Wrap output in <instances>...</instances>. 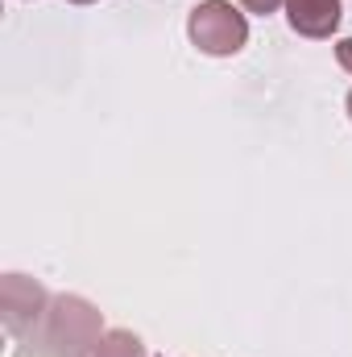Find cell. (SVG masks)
<instances>
[{
  "label": "cell",
  "mask_w": 352,
  "mask_h": 357,
  "mask_svg": "<svg viewBox=\"0 0 352 357\" xmlns=\"http://www.w3.org/2000/svg\"><path fill=\"white\" fill-rule=\"evenodd\" d=\"M91 357H145V349H141V337H133L129 328H108Z\"/></svg>",
  "instance_id": "cell-5"
},
{
  "label": "cell",
  "mask_w": 352,
  "mask_h": 357,
  "mask_svg": "<svg viewBox=\"0 0 352 357\" xmlns=\"http://www.w3.org/2000/svg\"><path fill=\"white\" fill-rule=\"evenodd\" d=\"M286 21L303 38H332L340 29V0H286Z\"/></svg>",
  "instance_id": "cell-4"
},
{
  "label": "cell",
  "mask_w": 352,
  "mask_h": 357,
  "mask_svg": "<svg viewBox=\"0 0 352 357\" xmlns=\"http://www.w3.org/2000/svg\"><path fill=\"white\" fill-rule=\"evenodd\" d=\"M46 307H50V299H46V291L33 278L4 274V282H0V316H4V328L13 337L33 333L38 320H46Z\"/></svg>",
  "instance_id": "cell-3"
},
{
  "label": "cell",
  "mask_w": 352,
  "mask_h": 357,
  "mask_svg": "<svg viewBox=\"0 0 352 357\" xmlns=\"http://www.w3.org/2000/svg\"><path fill=\"white\" fill-rule=\"evenodd\" d=\"M99 337H104V320H99V312L91 307L88 299H79V295L50 299L42 341L50 345L54 357H91L95 345H99Z\"/></svg>",
  "instance_id": "cell-1"
},
{
  "label": "cell",
  "mask_w": 352,
  "mask_h": 357,
  "mask_svg": "<svg viewBox=\"0 0 352 357\" xmlns=\"http://www.w3.org/2000/svg\"><path fill=\"white\" fill-rule=\"evenodd\" d=\"M186 33L191 42L211 54V59H228L249 42V21L241 8H232V0H203L191 8L186 17Z\"/></svg>",
  "instance_id": "cell-2"
},
{
  "label": "cell",
  "mask_w": 352,
  "mask_h": 357,
  "mask_svg": "<svg viewBox=\"0 0 352 357\" xmlns=\"http://www.w3.org/2000/svg\"><path fill=\"white\" fill-rule=\"evenodd\" d=\"M71 4H95V0H71Z\"/></svg>",
  "instance_id": "cell-9"
},
{
  "label": "cell",
  "mask_w": 352,
  "mask_h": 357,
  "mask_svg": "<svg viewBox=\"0 0 352 357\" xmlns=\"http://www.w3.org/2000/svg\"><path fill=\"white\" fill-rule=\"evenodd\" d=\"M336 59H340V67L352 75V38H344V42L336 46Z\"/></svg>",
  "instance_id": "cell-8"
},
{
  "label": "cell",
  "mask_w": 352,
  "mask_h": 357,
  "mask_svg": "<svg viewBox=\"0 0 352 357\" xmlns=\"http://www.w3.org/2000/svg\"><path fill=\"white\" fill-rule=\"evenodd\" d=\"M241 4H245L249 13H262V17H269V13H278L286 0H241Z\"/></svg>",
  "instance_id": "cell-6"
},
{
  "label": "cell",
  "mask_w": 352,
  "mask_h": 357,
  "mask_svg": "<svg viewBox=\"0 0 352 357\" xmlns=\"http://www.w3.org/2000/svg\"><path fill=\"white\" fill-rule=\"evenodd\" d=\"M17 357H54V354H50L46 341H25V345L17 349Z\"/></svg>",
  "instance_id": "cell-7"
},
{
  "label": "cell",
  "mask_w": 352,
  "mask_h": 357,
  "mask_svg": "<svg viewBox=\"0 0 352 357\" xmlns=\"http://www.w3.org/2000/svg\"><path fill=\"white\" fill-rule=\"evenodd\" d=\"M349 116H352V91H349Z\"/></svg>",
  "instance_id": "cell-10"
}]
</instances>
